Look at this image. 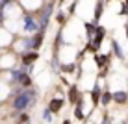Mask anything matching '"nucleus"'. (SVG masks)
Masks as SVG:
<instances>
[{"instance_id": "obj_1", "label": "nucleus", "mask_w": 128, "mask_h": 124, "mask_svg": "<svg viewBox=\"0 0 128 124\" xmlns=\"http://www.w3.org/2000/svg\"><path fill=\"white\" fill-rule=\"evenodd\" d=\"M60 108H61V100H54V102H52V106H50L52 111H58Z\"/></svg>"}, {"instance_id": "obj_2", "label": "nucleus", "mask_w": 128, "mask_h": 124, "mask_svg": "<svg viewBox=\"0 0 128 124\" xmlns=\"http://www.w3.org/2000/svg\"><path fill=\"white\" fill-rule=\"evenodd\" d=\"M24 104H26V98H24V96H20V98L17 100L15 106H17V108H24Z\"/></svg>"}]
</instances>
